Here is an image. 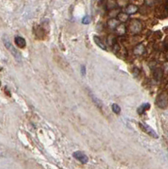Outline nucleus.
Masks as SVG:
<instances>
[{
	"mask_svg": "<svg viewBox=\"0 0 168 169\" xmlns=\"http://www.w3.org/2000/svg\"><path fill=\"white\" fill-rule=\"evenodd\" d=\"M14 43L20 48H25V46H26L25 39L24 37H22V36H17L14 37Z\"/></svg>",
	"mask_w": 168,
	"mask_h": 169,
	"instance_id": "6",
	"label": "nucleus"
},
{
	"mask_svg": "<svg viewBox=\"0 0 168 169\" xmlns=\"http://www.w3.org/2000/svg\"><path fill=\"white\" fill-rule=\"evenodd\" d=\"M117 7V3L115 0H107L106 2V8L107 9L112 10V9H115Z\"/></svg>",
	"mask_w": 168,
	"mask_h": 169,
	"instance_id": "14",
	"label": "nucleus"
},
{
	"mask_svg": "<svg viewBox=\"0 0 168 169\" xmlns=\"http://www.w3.org/2000/svg\"><path fill=\"white\" fill-rule=\"evenodd\" d=\"M168 104V96L165 92L160 94L156 98V105L160 108H165L167 107Z\"/></svg>",
	"mask_w": 168,
	"mask_h": 169,
	"instance_id": "3",
	"label": "nucleus"
},
{
	"mask_svg": "<svg viewBox=\"0 0 168 169\" xmlns=\"http://www.w3.org/2000/svg\"><path fill=\"white\" fill-rule=\"evenodd\" d=\"M81 73L83 75H85V67L83 65V66H81Z\"/></svg>",
	"mask_w": 168,
	"mask_h": 169,
	"instance_id": "19",
	"label": "nucleus"
},
{
	"mask_svg": "<svg viewBox=\"0 0 168 169\" xmlns=\"http://www.w3.org/2000/svg\"><path fill=\"white\" fill-rule=\"evenodd\" d=\"M139 127L140 128L145 132L147 134H149L150 136L151 137H153V138H158V135H157L156 132L153 129V128H151V126H149L148 124H146V123H139Z\"/></svg>",
	"mask_w": 168,
	"mask_h": 169,
	"instance_id": "4",
	"label": "nucleus"
},
{
	"mask_svg": "<svg viewBox=\"0 0 168 169\" xmlns=\"http://www.w3.org/2000/svg\"><path fill=\"white\" fill-rule=\"evenodd\" d=\"M128 19H129V15H127L126 12L125 13L124 12H120L117 15V20L120 22H126V21L128 20Z\"/></svg>",
	"mask_w": 168,
	"mask_h": 169,
	"instance_id": "11",
	"label": "nucleus"
},
{
	"mask_svg": "<svg viewBox=\"0 0 168 169\" xmlns=\"http://www.w3.org/2000/svg\"><path fill=\"white\" fill-rule=\"evenodd\" d=\"M73 157L75 158V159H77L78 161H80L83 164L87 163L88 161H89V158H88L86 155L85 153H83L82 152H80V151L74 152Z\"/></svg>",
	"mask_w": 168,
	"mask_h": 169,
	"instance_id": "5",
	"label": "nucleus"
},
{
	"mask_svg": "<svg viewBox=\"0 0 168 169\" xmlns=\"http://www.w3.org/2000/svg\"><path fill=\"white\" fill-rule=\"evenodd\" d=\"M94 41H95V43H96L100 48H101V49H103V50H106V47L105 43L99 36H94Z\"/></svg>",
	"mask_w": 168,
	"mask_h": 169,
	"instance_id": "10",
	"label": "nucleus"
},
{
	"mask_svg": "<svg viewBox=\"0 0 168 169\" xmlns=\"http://www.w3.org/2000/svg\"><path fill=\"white\" fill-rule=\"evenodd\" d=\"M116 31L117 34L118 36H123L126 33V31H127V28H126V26H125L124 25L120 24V25L117 27Z\"/></svg>",
	"mask_w": 168,
	"mask_h": 169,
	"instance_id": "13",
	"label": "nucleus"
},
{
	"mask_svg": "<svg viewBox=\"0 0 168 169\" xmlns=\"http://www.w3.org/2000/svg\"><path fill=\"white\" fill-rule=\"evenodd\" d=\"M166 4H167V6L168 7V0H166Z\"/></svg>",
	"mask_w": 168,
	"mask_h": 169,
	"instance_id": "20",
	"label": "nucleus"
},
{
	"mask_svg": "<svg viewBox=\"0 0 168 169\" xmlns=\"http://www.w3.org/2000/svg\"><path fill=\"white\" fill-rule=\"evenodd\" d=\"M133 53L136 55H143L145 53V47L143 44L137 45L133 49Z\"/></svg>",
	"mask_w": 168,
	"mask_h": 169,
	"instance_id": "9",
	"label": "nucleus"
},
{
	"mask_svg": "<svg viewBox=\"0 0 168 169\" xmlns=\"http://www.w3.org/2000/svg\"><path fill=\"white\" fill-rule=\"evenodd\" d=\"M163 71L161 69H156L154 71V77L156 81H161V79L162 78Z\"/></svg>",
	"mask_w": 168,
	"mask_h": 169,
	"instance_id": "15",
	"label": "nucleus"
},
{
	"mask_svg": "<svg viewBox=\"0 0 168 169\" xmlns=\"http://www.w3.org/2000/svg\"><path fill=\"white\" fill-rule=\"evenodd\" d=\"M150 107H151V105L149 104V103H145V104H142V105L138 107V109H137V112L139 113V114H143V113H145V111H147V110H149L150 109Z\"/></svg>",
	"mask_w": 168,
	"mask_h": 169,
	"instance_id": "12",
	"label": "nucleus"
},
{
	"mask_svg": "<svg viewBox=\"0 0 168 169\" xmlns=\"http://www.w3.org/2000/svg\"><path fill=\"white\" fill-rule=\"evenodd\" d=\"M0 86H1V81H0Z\"/></svg>",
	"mask_w": 168,
	"mask_h": 169,
	"instance_id": "21",
	"label": "nucleus"
},
{
	"mask_svg": "<svg viewBox=\"0 0 168 169\" xmlns=\"http://www.w3.org/2000/svg\"><path fill=\"white\" fill-rule=\"evenodd\" d=\"M3 42H4V44L6 48L9 51V53H11L12 55L14 57V58H15L17 61H20V60H21V54H20V53L18 51L15 47L12 45L11 41H9V38L8 36H3Z\"/></svg>",
	"mask_w": 168,
	"mask_h": 169,
	"instance_id": "1",
	"label": "nucleus"
},
{
	"mask_svg": "<svg viewBox=\"0 0 168 169\" xmlns=\"http://www.w3.org/2000/svg\"><path fill=\"white\" fill-rule=\"evenodd\" d=\"M119 25H120V21L116 18H112L107 21V25L111 30H116Z\"/></svg>",
	"mask_w": 168,
	"mask_h": 169,
	"instance_id": "8",
	"label": "nucleus"
},
{
	"mask_svg": "<svg viewBox=\"0 0 168 169\" xmlns=\"http://www.w3.org/2000/svg\"><path fill=\"white\" fill-rule=\"evenodd\" d=\"M138 10H139L138 6L135 5V4H128V5L126 7V9H125V12L127 13L128 15L136 14V13L138 12Z\"/></svg>",
	"mask_w": 168,
	"mask_h": 169,
	"instance_id": "7",
	"label": "nucleus"
},
{
	"mask_svg": "<svg viewBox=\"0 0 168 169\" xmlns=\"http://www.w3.org/2000/svg\"><path fill=\"white\" fill-rule=\"evenodd\" d=\"M91 99H92V101L95 102V104L98 107H103V104H102V102L100 101V100L97 98V97H96L93 94L91 93Z\"/></svg>",
	"mask_w": 168,
	"mask_h": 169,
	"instance_id": "16",
	"label": "nucleus"
},
{
	"mask_svg": "<svg viewBox=\"0 0 168 169\" xmlns=\"http://www.w3.org/2000/svg\"><path fill=\"white\" fill-rule=\"evenodd\" d=\"M91 22V16H89V15H85V17L83 18V20H82V23L85 24V25H88V24H90Z\"/></svg>",
	"mask_w": 168,
	"mask_h": 169,
	"instance_id": "18",
	"label": "nucleus"
},
{
	"mask_svg": "<svg viewBox=\"0 0 168 169\" xmlns=\"http://www.w3.org/2000/svg\"><path fill=\"white\" fill-rule=\"evenodd\" d=\"M143 29L142 23L137 19H132L130 20L128 24V30L132 34H138Z\"/></svg>",
	"mask_w": 168,
	"mask_h": 169,
	"instance_id": "2",
	"label": "nucleus"
},
{
	"mask_svg": "<svg viewBox=\"0 0 168 169\" xmlns=\"http://www.w3.org/2000/svg\"><path fill=\"white\" fill-rule=\"evenodd\" d=\"M112 112H113L114 113H117V114H118V113L121 112V107L117 105V104L114 103V104H112Z\"/></svg>",
	"mask_w": 168,
	"mask_h": 169,
	"instance_id": "17",
	"label": "nucleus"
}]
</instances>
